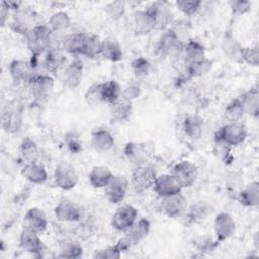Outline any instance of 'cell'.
I'll return each mask as SVG.
<instances>
[{
  "mask_svg": "<svg viewBox=\"0 0 259 259\" xmlns=\"http://www.w3.org/2000/svg\"><path fill=\"white\" fill-rule=\"evenodd\" d=\"M53 31L46 24H37L32 27L25 35L26 45L32 56L45 54L52 46Z\"/></svg>",
  "mask_w": 259,
  "mask_h": 259,
  "instance_id": "obj_1",
  "label": "cell"
},
{
  "mask_svg": "<svg viewBox=\"0 0 259 259\" xmlns=\"http://www.w3.org/2000/svg\"><path fill=\"white\" fill-rule=\"evenodd\" d=\"M248 135L247 127L240 121H229L215 133L214 142L224 143L230 147L242 144Z\"/></svg>",
  "mask_w": 259,
  "mask_h": 259,
  "instance_id": "obj_2",
  "label": "cell"
},
{
  "mask_svg": "<svg viewBox=\"0 0 259 259\" xmlns=\"http://www.w3.org/2000/svg\"><path fill=\"white\" fill-rule=\"evenodd\" d=\"M156 177L157 174L155 169L145 163L136 166V168L133 170L130 184L137 193H143L153 187Z\"/></svg>",
  "mask_w": 259,
  "mask_h": 259,
  "instance_id": "obj_3",
  "label": "cell"
},
{
  "mask_svg": "<svg viewBox=\"0 0 259 259\" xmlns=\"http://www.w3.org/2000/svg\"><path fill=\"white\" fill-rule=\"evenodd\" d=\"M54 182L63 190H71L78 184L79 175L71 164L60 162L54 171Z\"/></svg>",
  "mask_w": 259,
  "mask_h": 259,
  "instance_id": "obj_4",
  "label": "cell"
},
{
  "mask_svg": "<svg viewBox=\"0 0 259 259\" xmlns=\"http://www.w3.org/2000/svg\"><path fill=\"white\" fill-rule=\"evenodd\" d=\"M130 185V180L123 175H113L108 184L103 188L104 196L112 204L123 201Z\"/></svg>",
  "mask_w": 259,
  "mask_h": 259,
  "instance_id": "obj_5",
  "label": "cell"
},
{
  "mask_svg": "<svg viewBox=\"0 0 259 259\" xmlns=\"http://www.w3.org/2000/svg\"><path fill=\"white\" fill-rule=\"evenodd\" d=\"M36 14L33 10L26 8H19L14 11L12 20L10 22V27L15 33L22 34L23 36L37 23L35 22Z\"/></svg>",
  "mask_w": 259,
  "mask_h": 259,
  "instance_id": "obj_6",
  "label": "cell"
},
{
  "mask_svg": "<svg viewBox=\"0 0 259 259\" xmlns=\"http://www.w3.org/2000/svg\"><path fill=\"white\" fill-rule=\"evenodd\" d=\"M138 210L131 204H123L116 208L111 217V226L118 232L127 231L137 221Z\"/></svg>",
  "mask_w": 259,
  "mask_h": 259,
  "instance_id": "obj_7",
  "label": "cell"
},
{
  "mask_svg": "<svg viewBox=\"0 0 259 259\" xmlns=\"http://www.w3.org/2000/svg\"><path fill=\"white\" fill-rule=\"evenodd\" d=\"M171 173L178 180L182 188L192 186L198 177V169L196 165L187 160L176 163L173 166Z\"/></svg>",
  "mask_w": 259,
  "mask_h": 259,
  "instance_id": "obj_8",
  "label": "cell"
},
{
  "mask_svg": "<svg viewBox=\"0 0 259 259\" xmlns=\"http://www.w3.org/2000/svg\"><path fill=\"white\" fill-rule=\"evenodd\" d=\"M152 188L160 198L175 195L182 190V186L172 173L157 175Z\"/></svg>",
  "mask_w": 259,
  "mask_h": 259,
  "instance_id": "obj_9",
  "label": "cell"
},
{
  "mask_svg": "<svg viewBox=\"0 0 259 259\" xmlns=\"http://www.w3.org/2000/svg\"><path fill=\"white\" fill-rule=\"evenodd\" d=\"M9 74L12 80L17 84H29L32 78L36 75L35 70L32 68L30 62L23 60H13L10 62Z\"/></svg>",
  "mask_w": 259,
  "mask_h": 259,
  "instance_id": "obj_10",
  "label": "cell"
},
{
  "mask_svg": "<svg viewBox=\"0 0 259 259\" xmlns=\"http://www.w3.org/2000/svg\"><path fill=\"white\" fill-rule=\"evenodd\" d=\"M54 79L47 74H36L28 84L31 95L36 101L46 100L54 89Z\"/></svg>",
  "mask_w": 259,
  "mask_h": 259,
  "instance_id": "obj_11",
  "label": "cell"
},
{
  "mask_svg": "<svg viewBox=\"0 0 259 259\" xmlns=\"http://www.w3.org/2000/svg\"><path fill=\"white\" fill-rule=\"evenodd\" d=\"M184 44L173 32L171 28H167L161 35L158 49L161 54L168 57H177L182 55Z\"/></svg>",
  "mask_w": 259,
  "mask_h": 259,
  "instance_id": "obj_12",
  "label": "cell"
},
{
  "mask_svg": "<svg viewBox=\"0 0 259 259\" xmlns=\"http://www.w3.org/2000/svg\"><path fill=\"white\" fill-rule=\"evenodd\" d=\"M55 217L64 223L78 222L82 218V210L75 202L69 199L60 200L54 208Z\"/></svg>",
  "mask_w": 259,
  "mask_h": 259,
  "instance_id": "obj_13",
  "label": "cell"
},
{
  "mask_svg": "<svg viewBox=\"0 0 259 259\" xmlns=\"http://www.w3.org/2000/svg\"><path fill=\"white\" fill-rule=\"evenodd\" d=\"M214 234L217 237L215 243L224 242L225 240L231 238L236 231V223L233 217L228 212H220L213 223Z\"/></svg>",
  "mask_w": 259,
  "mask_h": 259,
  "instance_id": "obj_14",
  "label": "cell"
},
{
  "mask_svg": "<svg viewBox=\"0 0 259 259\" xmlns=\"http://www.w3.org/2000/svg\"><path fill=\"white\" fill-rule=\"evenodd\" d=\"M21 123V109L17 101H11L3 108L2 127L7 133H15Z\"/></svg>",
  "mask_w": 259,
  "mask_h": 259,
  "instance_id": "obj_15",
  "label": "cell"
},
{
  "mask_svg": "<svg viewBox=\"0 0 259 259\" xmlns=\"http://www.w3.org/2000/svg\"><path fill=\"white\" fill-rule=\"evenodd\" d=\"M186 204L187 200L180 192L175 195L161 197L160 209L169 218H178L186 210Z\"/></svg>",
  "mask_w": 259,
  "mask_h": 259,
  "instance_id": "obj_16",
  "label": "cell"
},
{
  "mask_svg": "<svg viewBox=\"0 0 259 259\" xmlns=\"http://www.w3.org/2000/svg\"><path fill=\"white\" fill-rule=\"evenodd\" d=\"M48 225L49 222L45 211L36 206L30 207L23 218L24 229L31 230L38 234L45 232L48 228Z\"/></svg>",
  "mask_w": 259,
  "mask_h": 259,
  "instance_id": "obj_17",
  "label": "cell"
},
{
  "mask_svg": "<svg viewBox=\"0 0 259 259\" xmlns=\"http://www.w3.org/2000/svg\"><path fill=\"white\" fill-rule=\"evenodd\" d=\"M133 25L135 31L139 34H147L155 29V16L151 6L143 10H138L134 13Z\"/></svg>",
  "mask_w": 259,
  "mask_h": 259,
  "instance_id": "obj_18",
  "label": "cell"
},
{
  "mask_svg": "<svg viewBox=\"0 0 259 259\" xmlns=\"http://www.w3.org/2000/svg\"><path fill=\"white\" fill-rule=\"evenodd\" d=\"M44 55L42 66L50 73L59 72L67 64V59L62 48L51 47Z\"/></svg>",
  "mask_w": 259,
  "mask_h": 259,
  "instance_id": "obj_19",
  "label": "cell"
},
{
  "mask_svg": "<svg viewBox=\"0 0 259 259\" xmlns=\"http://www.w3.org/2000/svg\"><path fill=\"white\" fill-rule=\"evenodd\" d=\"M151 153L152 150L148 146V143L131 142L127 143L124 148V155L136 166L145 164Z\"/></svg>",
  "mask_w": 259,
  "mask_h": 259,
  "instance_id": "obj_20",
  "label": "cell"
},
{
  "mask_svg": "<svg viewBox=\"0 0 259 259\" xmlns=\"http://www.w3.org/2000/svg\"><path fill=\"white\" fill-rule=\"evenodd\" d=\"M19 246L23 251L31 254H39L46 248L38 233L28 229H23L20 233Z\"/></svg>",
  "mask_w": 259,
  "mask_h": 259,
  "instance_id": "obj_21",
  "label": "cell"
},
{
  "mask_svg": "<svg viewBox=\"0 0 259 259\" xmlns=\"http://www.w3.org/2000/svg\"><path fill=\"white\" fill-rule=\"evenodd\" d=\"M182 55L187 67L197 65L205 60L204 47L197 40L189 39L184 44Z\"/></svg>",
  "mask_w": 259,
  "mask_h": 259,
  "instance_id": "obj_22",
  "label": "cell"
},
{
  "mask_svg": "<svg viewBox=\"0 0 259 259\" xmlns=\"http://www.w3.org/2000/svg\"><path fill=\"white\" fill-rule=\"evenodd\" d=\"M83 63L79 59H75L65 67L63 73V81L65 85L71 89L78 87L83 79Z\"/></svg>",
  "mask_w": 259,
  "mask_h": 259,
  "instance_id": "obj_23",
  "label": "cell"
},
{
  "mask_svg": "<svg viewBox=\"0 0 259 259\" xmlns=\"http://www.w3.org/2000/svg\"><path fill=\"white\" fill-rule=\"evenodd\" d=\"M90 144L98 153L109 151L114 146V138L106 128H96L91 133Z\"/></svg>",
  "mask_w": 259,
  "mask_h": 259,
  "instance_id": "obj_24",
  "label": "cell"
},
{
  "mask_svg": "<svg viewBox=\"0 0 259 259\" xmlns=\"http://www.w3.org/2000/svg\"><path fill=\"white\" fill-rule=\"evenodd\" d=\"M88 38L84 32H74L63 38L62 49L72 55H83V51Z\"/></svg>",
  "mask_w": 259,
  "mask_h": 259,
  "instance_id": "obj_25",
  "label": "cell"
},
{
  "mask_svg": "<svg viewBox=\"0 0 259 259\" xmlns=\"http://www.w3.org/2000/svg\"><path fill=\"white\" fill-rule=\"evenodd\" d=\"M151 229V223L147 218L137 219L133 226L124 232L125 238L134 245L143 241L149 234Z\"/></svg>",
  "mask_w": 259,
  "mask_h": 259,
  "instance_id": "obj_26",
  "label": "cell"
},
{
  "mask_svg": "<svg viewBox=\"0 0 259 259\" xmlns=\"http://www.w3.org/2000/svg\"><path fill=\"white\" fill-rule=\"evenodd\" d=\"M21 175L31 183L34 184H42L48 179V173L46 168L37 163H25V165L21 169Z\"/></svg>",
  "mask_w": 259,
  "mask_h": 259,
  "instance_id": "obj_27",
  "label": "cell"
},
{
  "mask_svg": "<svg viewBox=\"0 0 259 259\" xmlns=\"http://www.w3.org/2000/svg\"><path fill=\"white\" fill-rule=\"evenodd\" d=\"M237 198L239 202L247 207L257 206L259 203V183L258 181H252L246 186H243L239 191Z\"/></svg>",
  "mask_w": 259,
  "mask_h": 259,
  "instance_id": "obj_28",
  "label": "cell"
},
{
  "mask_svg": "<svg viewBox=\"0 0 259 259\" xmlns=\"http://www.w3.org/2000/svg\"><path fill=\"white\" fill-rule=\"evenodd\" d=\"M239 101L243 108L244 113H248L253 116L258 115L259 111V92L257 87L251 88L248 91L244 92L239 97Z\"/></svg>",
  "mask_w": 259,
  "mask_h": 259,
  "instance_id": "obj_29",
  "label": "cell"
},
{
  "mask_svg": "<svg viewBox=\"0 0 259 259\" xmlns=\"http://www.w3.org/2000/svg\"><path fill=\"white\" fill-rule=\"evenodd\" d=\"M113 177L112 172L106 166H94L89 174L88 179L91 186L94 188H104Z\"/></svg>",
  "mask_w": 259,
  "mask_h": 259,
  "instance_id": "obj_30",
  "label": "cell"
},
{
  "mask_svg": "<svg viewBox=\"0 0 259 259\" xmlns=\"http://www.w3.org/2000/svg\"><path fill=\"white\" fill-rule=\"evenodd\" d=\"M110 112L116 121H126L133 112L132 101L120 96L114 103L110 105Z\"/></svg>",
  "mask_w": 259,
  "mask_h": 259,
  "instance_id": "obj_31",
  "label": "cell"
},
{
  "mask_svg": "<svg viewBox=\"0 0 259 259\" xmlns=\"http://www.w3.org/2000/svg\"><path fill=\"white\" fill-rule=\"evenodd\" d=\"M150 6L155 16V29H166L167 26L172 23V14L169 8L161 2H155Z\"/></svg>",
  "mask_w": 259,
  "mask_h": 259,
  "instance_id": "obj_32",
  "label": "cell"
},
{
  "mask_svg": "<svg viewBox=\"0 0 259 259\" xmlns=\"http://www.w3.org/2000/svg\"><path fill=\"white\" fill-rule=\"evenodd\" d=\"M203 121L198 115H186L182 121V130L190 139H198L202 134Z\"/></svg>",
  "mask_w": 259,
  "mask_h": 259,
  "instance_id": "obj_33",
  "label": "cell"
},
{
  "mask_svg": "<svg viewBox=\"0 0 259 259\" xmlns=\"http://www.w3.org/2000/svg\"><path fill=\"white\" fill-rule=\"evenodd\" d=\"M100 56L110 62H118L122 59V50L115 39H104L101 44Z\"/></svg>",
  "mask_w": 259,
  "mask_h": 259,
  "instance_id": "obj_34",
  "label": "cell"
},
{
  "mask_svg": "<svg viewBox=\"0 0 259 259\" xmlns=\"http://www.w3.org/2000/svg\"><path fill=\"white\" fill-rule=\"evenodd\" d=\"M83 248L82 246L73 240H63L59 244V255L60 258H73L77 259L82 257Z\"/></svg>",
  "mask_w": 259,
  "mask_h": 259,
  "instance_id": "obj_35",
  "label": "cell"
},
{
  "mask_svg": "<svg viewBox=\"0 0 259 259\" xmlns=\"http://www.w3.org/2000/svg\"><path fill=\"white\" fill-rule=\"evenodd\" d=\"M20 154L26 163L37 162L38 158V147L36 143L29 137L24 138L19 147Z\"/></svg>",
  "mask_w": 259,
  "mask_h": 259,
  "instance_id": "obj_36",
  "label": "cell"
},
{
  "mask_svg": "<svg viewBox=\"0 0 259 259\" xmlns=\"http://www.w3.org/2000/svg\"><path fill=\"white\" fill-rule=\"evenodd\" d=\"M121 87L115 80H109L102 82V94L103 102L111 105L121 96Z\"/></svg>",
  "mask_w": 259,
  "mask_h": 259,
  "instance_id": "obj_37",
  "label": "cell"
},
{
  "mask_svg": "<svg viewBox=\"0 0 259 259\" xmlns=\"http://www.w3.org/2000/svg\"><path fill=\"white\" fill-rule=\"evenodd\" d=\"M71 24V19L68 13L64 11L55 12L49 19V27L53 32H62Z\"/></svg>",
  "mask_w": 259,
  "mask_h": 259,
  "instance_id": "obj_38",
  "label": "cell"
},
{
  "mask_svg": "<svg viewBox=\"0 0 259 259\" xmlns=\"http://www.w3.org/2000/svg\"><path fill=\"white\" fill-rule=\"evenodd\" d=\"M208 211H209L208 204L204 201H198L189 207L188 212L186 213V217L190 222L196 223V222L202 221L207 215Z\"/></svg>",
  "mask_w": 259,
  "mask_h": 259,
  "instance_id": "obj_39",
  "label": "cell"
},
{
  "mask_svg": "<svg viewBox=\"0 0 259 259\" xmlns=\"http://www.w3.org/2000/svg\"><path fill=\"white\" fill-rule=\"evenodd\" d=\"M101 44L102 40L97 35H88L84 51H83V56H86L87 58L90 59H95L100 56L101 53Z\"/></svg>",
  "mask_w": 259,
  "mask_h": 259,
  "instance_id": "obj_40",
  "label": "cell"
},
{
  "mask_svg": "<svg viewBox=\"0 0 259 259\" xmlns=\"http://www.w3.org/2000/svg\"><path fill=\"white\" fill-rule=\"evenodd\" d=\"M85 100L88 104L99 105L103 102L102 83H94L90 85L85 92Z\"/></svg>",
  "mask_w": 259,
  "mask_h": 259,
  "instance_id": "obj_41",
  "label": "cell"
},
{
  "mask_svg": "<svg viewBox=\"0 0 259 259\" xmlns=\"http://www.w3.org/2000/svg\"><path fill=\"white\" fill-rule=\"evenodd\" d=\"M240 59L252 66L258 65L259 60V51H258V45L250 46V47H242L240 52Z\"/></svg>",
  "mask_w": 259,
  "mask_h": 259,
  "instance_id": "obj_42",
  "label": "cell"
},
{
  "mask_svg": "<svg viewBox=\"0 0 259 259\" xmlns=\"http://www.w3.org/2000/svg\"><path fill=\"white\" fill-rule=\"evenodd\" d=\"M224 114L229 121H239V118L244 114V111L238 97L227 105Z\"/></svg>",
  "mask_w": 259,
  "mask_h": 259,
  "instance_id": "obj_43",
  "label": "cell"
},
{
  "mask_svg": "<svg viewBox=\"0 0 259 259\" xmlns=\"http://www.w3.org/2000/svg\"><path fill=\"white\" fill-rule=\"evenodd\" d=\"M202 2L201 1H197V0H190V1H186V0H178L175 2L176 7L185 15H193L195 14L200 6H201Z\"/></svg>",
  "mask_w": 259,
  "mask_h": 259,
  "instance_id": "obj_44",
  "label": "cell"
},
{
  "mask_svg": "<svg viewBox=\"0 0 259 259\" xmlns=\"http://www.w3.org/2000/svg\"><path fill=\"white\" fill-rule=\"evenodd\" d=\"M105 11L107 15L113 19V20H118L119 18L122 17L125 11V5L124 2L121 1H113L108 3L105 6Z\"/></svg>",
  "mask_w": 259,
  "mask_h": 259,
  "instance_id": "obj_45",
  "label": "cell"
},
{
  "mask_svg": "<svg viewBox=\"0 0 259 259\" xmlns=\"http://www.w3.org/2000/svg\"><path fill=\"white\" fill-rule=\"evenodd\" d=\"M222 48H223V51L226 53V55H228L230 57H238V58H240V52H241L242 47L232 36L227 35L224 38Z\"/></svg>",
  "mask_w": 259,
  "mask_h": 259,
  "instance_id": "obj_46",
  "label": "cell"
},
{
  "mask_svg": "<svg viewBox=\"0 0 259 259\" xmlns=\"http://www.w3.org/2000/svg\"><path fill=\"white\" fill-rule=\"evenodd\" d=\"M151 64L144 57H138L132 62V70L138 77H144L149 73Z\"/></svg>",
  "mask_w": 259,
  "mask_h": 259,
  "instance_id": "obj_47",
  "label": "cell"
},
{
  "mask_svg": "<svg viewBox=\"0 0 259 259\" xmlns=\"http://www.w3.org/2000/svg\"><path fill=\"white\" fill-rule=\"evenodd\" d=\"M229 5L234 13L236 14H245L250 10L251 3L249 1L243 0H233L229 2Z\"/></svg>",
  "mask_w": 259,
  "mask_h": 259,
  "instance_id": "obj_48",
  "label": "cell"
},
{
  "mask_svg": "<svg viewBox=\"0 0 259 259\" xmlns=\"http://www.w3.org/2000/svg\"><path fill=\"white\" fill-rule=\"evenodd\" d=\"M66 144H67V148L72 153L77 154L80 151H82V144H81L79 138L76 135H74L73 133L66 137Z\"/></svg>",
  "mask_w": 259,
  "mask_h": 259,
  "instance_id": "obj_49",
  "label": "cell"
},
{
  "mask_svg": "<svg viewBox=\"0 0 259 259\" xmlns=\"http://www.w3.org/2000/svg\"><path fill=\"white\" fill-rule=\"evenodd\" d=\"M173 27H171V29L173 30V32L180 38L181 34H187L189 33L190 30V23L187 22L186 20H179L173 23Z\"/></svg>",
  "mask_w": 259,
  "mask_h": 259,
  "instance_id": "obj_50",
  "label": "cell"
},
{
  "mask_svg": "<svg viewBox=\"0 0 259 259\" xmlns=\"http://www.w3.org/2000/svg\"><path fill=\"white\" fill-rule=\"evenodd\" d=\"M140 94V87L137 85H127L122 91H121V96L125 99L133 100L134 98L138 97Z\"/></svg>",
  "mask_w": 259,
  "mask_h": 259,
  "instance_id": "obj_51",
  "label": "cell"
}]
</instances>
